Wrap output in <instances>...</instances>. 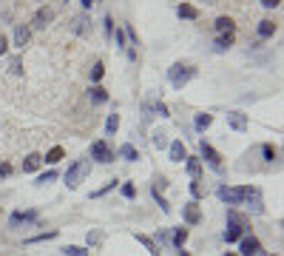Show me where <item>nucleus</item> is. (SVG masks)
Masks as SVG:
<instances>
[{"label":"nucleus","mask_w":284,"mask_h":256,"mask_svg":"<svg viewBox=\"0 0 284 256\" xmlns=\"http://www.w3.org/2000/svg\"><path fill=\"white\" fill-rule=\"evenodd\" d=\"M193 77H196V66L193 63H173L168 69V80L173 88H185Z\"/></svg>","instance_id":"f257e3e1"},{"label":"nucleus","mask_w":284,"mask_h":256,"mask_svg":"<svg viewBox=\"0 0 284 256\" xmlns=\"http://www.w3.org/2000/svg\"><path fill=\"white\" fill-rule=\"evenodd\" d=\"M250 191H253L250 185H242V188H227V185H222V188H219V199H222L225 205H242V202L247 199Z\"/></svg>","instance_id":"f03ea898"},{"label":"nucleus","mask_w":284,"mask_h":256,"mask_svg":"<svg viewBox=\"0 0 284 256\" xmlns=\"http://www.w3.org/2000/svg\"><path fill=\"white\" fill-rule=\"evenodd\" d=\"M88 171H91V163H88V160H77V163H74V165L66 171V185H68V188H77L80 182L88 176Z\"/></svg>","instance_id":"7ed1b4c3"},{"label":"nucleus","mask_w":284,"mask_h":256,"mask_svg":"<svg viewBox=\"0 0 284 256\" xmlns=\"http://www.w3.org/2000/svg\"><path fill=\"white\" fill-rule=\"evenodd\" d=\"M199 151H202V160L213 168L216 174H222V171H225V165H222V154L216 151L213 145H207V142L202 140V142H199Z\"/></svg>","instance_id":"20e7f679"},{"label":"nucleus","mask_w":284,"mask_h":256,"mask_svg":"<svg viewBox=\"0 0 284 256\" xmlns=\"http://www.w3.org/2000/svg\"><path fill=\"white\" fill-rule=\"evenodd\" d=\"M91 160H97V163H102V165L114 163V151L108 148V142L105 140L94 142V145H91Z\"/></svg>","instance_id":"39448f33"},{"label":"nucleus","mask_w":284,"mask_h":256,"mask_svg":"<svg viewBox=\"0 0 284 256\" xmlns=\"http://www.w3.org/2000/svg\"><path fill=\"white\" fill-rule=\"evenodd\" d=\"M32 222H37V211H17V213H11L9 225L20 228V225H32Z\"/></svg>","instance_id":"423d86ee"},{"label":"nucleus","mask_w":284,"mask_h":256,"mask_svg":"<svg viewBox=\"0 0 284 256\" xmlns=\"http://www.w3.org/2000/svg\"><path fill=\"white\" fill-rule=\"evenodd\" d=\"M51 20H54V9H51V6H43V9H37L32 26H34V29H45Z\"/></svg>","instance_id":"0eeeda50"},{"label":"nucleus","mask_w":284,"mask_h":256,"mask_svg":"<svg viewBox=\"0 0 284 256\" xmlns=\"http://www.w3.org/2000/svg\"><path fill=\"white\" fill-rule=\"evenodd\" d=\"M182 216H185V222H188V225H199V219H202L199 202H196V199H193V202H188V205L182 208Z\"/></svg>","instance_id":"6e6552de"},{"label":"nucleus","mask_w":284,"mask_h":256,"mask_svg":"<svg viewBox=\"0 0 284 256\" xmlns=\"http://www.w3.org/2000/svg\"><path fill=\"white\" fill-rule=\"evenodd\" d=\"M239 251H242V256H259L261 242L256 239V236H244V239H242V245H239Z\"/></svg>","instance_id":"1a4fd4ad"},{"label":"nucleus","mask_w":284,"mask_h":256,"mask_svg":"<svg viewBox=\"0 0 284 256\" xmlns=\"http://www.w3.org/2000/svg\"><path fill=\"white\" fill-rule=\"evenodd\" d=\"M247 114H242V111H230L227 114V126L233 128V131H247Z\"/></svg>","instance_id":"9d476101"},{"label":"nucleus","mask_w":284,"mask_h":256,"mask_svg":"<svg viewBox=\"0 0 284 256\" xmlns=\"http://www.w3.org/2000/svg\"><path fill=\"white\" fill-rule=\"evenodd\" d=\"M227 225H236V228H242V231H250V219L247 216H242L236 208L227 211Z\"/></svg>","instance_id":"9b49d317"},{"label":"nucleus","mask_w":284,"mask_h":256,"mask_svg":"<svg viewBox=\"0 0 284 256\" xmlns=\"http://www.w3.org/2000/svg\"><path fill=\"white\" fill-rule=\"evenodd\" d=\"M88 29H91V23H88L85 14H77V17L71 20V32H74V35H88Z\"/></svg>","instance_id":"f8f14e48"},{"label":"nucleus","mask_w":284,"mask_h":256,"mask_svg":"<svg viewBox=\"0 0 284 256\" xmlns=\"http://www.w3.org/2000/svg\"><path fill=\"white\" fill-rule=\"evenodd\" d=\"M170 163H182L185 157H188V151H185V145H182V140H173L170 142Z\"/></svg>","instance_id":"ddd939ff"},{"label":"nucleus","mask_w":284,"mask_h":256,"mask_svg":"<svg viewBox=\"0 0 284 256\" xmlns=\"http://www.w3.org/2000/svg\"><path fill=\"white\" fill-rule=\"evenodd\" d=\"M40 165H43V157H40V154H29V157L23 160V174H32Z\"/></svg>","instance_id":"4468645a"},{"label":"nucleus","mask_w":284,"mask_h":256,"mask_svg":"<svg viewBox=\"0 0 284 256\" xmlns=\"http://www.w3.org/2000/svg\"><path fill=\"white\" fill-rule=\"evenodd\" d=\"M29 40H32V29H29V26H17V29H14V46L23 48Z\"/></svg>","instance_id":"2eb2a0df"},{"label":"nucleus","mask_w":284,"mask_h":256,"mask_svg":"<svg viewBox=\"0 0 284 256\" xmlns=\"http://www.w3.org/2000/svg\"><path fill=\"white\" fill-rule=\"evenodd\" d=\"M176 14H179L182 20H196V17H199V9H196V6H191V3H179Z\"/></svg>","instance_id":"dca6fc26"},{"label":"nucleus","mask_w":284,"mask_h":256,"mask_svg":"<svg viewBox=\"0 0 284 256\" xmlns=\"http://www.w3.org/2000/svg\"><path fill=\"white\" fill-rule=\"evenodd\" d=\"M88 97H91V103H97V105L108 103V91H105L102 85H91V88H88Z\"/></svg>","instance_id":"f3484780"},{"label":"nucleus","mask_w":284,"mask_h":256,"mask_svg":"<svg viewBox=\"0 0 284 256\" xmlns=\"http://www.w3.org/2000/svg\"><path fill=\"white\" fill-rule=\"evenodd\" d=\"M188 160V174L193 176V182H199V174H202V160L199 157H185Z\"/></svg>","instance_id":"a211bd4d"},{"label":"nucleus","mask_w":284,"mask_h":256,"mask_svg":"<svg viewBox=\"0 0 284 256\" xmlns=\"http://www.w3.org/2000/svg\"><path fill=\"white\" fill-rule=\"evenodd\" d=\"M233 40H236V32H225V35L216 37V48H219V51H225V48L233 46Z\"/></svg>","instance_id":"6ab92c4d"},{"label":"nucleus","mask_w":284,"mask_h":256,"mask_svg":"<svg viewBox=\"0 0 284 256\" xmlns=\"http://www.w3.org/2000/svg\"><path fill=\"white\" fill-rule=\"evenodd\" d=\"M120 157H122L125 163H136V160H139V151H136L131 142H125L122 148H120Z\"/></svg>","instance_id":"aec40b11"},{"label":"nucleus","mask_w":284,"mask_h":256,"mask_svg":"<svg viewBox=\"0 0 284 256\" xmlns=\"http://www.w3.org/2000/svg\"><path fill=\"white\" fill-rule=\"evenodd\" d=\"M136 242L139 245H145V251L148 254H154V256H159V245L151 239V236H145V233H136Z\"/></svg>","instance_id":"412c9836"},{"label":"nucleus","mask_w":284,"mask_h":256,"mask_svg":"<svg viewBox=\"0 0 284 256\" xmlns=\"http://www.w3.org/2000/svg\"><path fill=\"white\" fill-rule=\"evenodd\" d=\"M276 29H279V26L273 23V20H261V23H259V37H261V40H267V37L276 35Z\"/></svg>","instance_id":"4be33fe9"},{"label":"nucleus","mask_w":284,"mask_h":256,"mask_svg":"<svg viewBox=\"0 0 284 256\" xmlns=\"http://www.w3.org/2000/svg\"><path fill=\"white\" fill-rule=\"evenodd\" d=\"M213 26H216V32H219V35H225V32H236V23H233L230 17H219Z\"/></svg>","instance_id":"5701e85b"},{"label":"nucleus","mask_w":284,"mask_h":256,"mask_svg":"<svg viewBox=\"0 0 284 256\" xmlns=\"http://www.w3.org/2000/svg\"><path fill=\"white\" fill-rule=\"evenodd\" d=\"M242 233H244L242 228H236V225H227L222 236H225V242H239V239H242Z\"/></svg>","instance_id":"b1692460"},{"label":"nucleus","mask_w":284,"mask_h":256,"mask_svg":"<svg viewBox=\"0 0 284 256\" xmlns=\"http://www.w3.org/2000/svg\"><path fill=\"white\" fill-rule=\"evenodd\" d=\"M63 256H91L85 248H80V245H66L63 248Z\"/></svg>","instance_id":"393cba45"},{"label":"nucleus","mask_w":284,"mask_h":256,"mask_svg":"<svg viewBox=\"0 0 284 256\" xmlns=\"http://www.w3.org/2000/svg\"><path fill=\"white\" fill-rule=\"evenodd\" d=\"M60 160H63V148H60V145H57V148H51V151L45 154V160H43V163L54 165V163H60Z\"/></svg>","instance_id":"a878e982"},{"label":"nucleus","mask_w":284,"mask_h":256,"mask_svg":"<svg viewBox=\"0 0 284 256\" xmlns=\"http://www.w3.org/2000/svg\"><path fill=\"white\" fill-rule=\"evenodd\" d=\"M117 128H120V114H111L105 120V134H117Z\"/></svg>","instance_id":"bb28decb"},{"label":"nucleus","mask_w":284,"mask_h":256,"mask_svg":"<svg viewBox=\"0 0 284 256\" xmlns=\"http://www.w3.org/2000/svg\"><path fill=\"white\" fill-rule=\"evenodd\" d=\"M170 239H173V245H176V248H182V245L188 242V231H185V228H176Z\"/></svg>","instance_id":"cd10ccee"},{"label":"nucleus","mask_w":284,"mask_h":256,"mask_svg":"<svg viewBox=\"0 0 284 256\" xmlns=\"http://www.w3.org/2000/svg\"><path fill=\"white\" fill-rule=\"evenodd\" d=\"M210 123H213V117H210V114H199V117H196V123H193V126H196V131H204V128L210 126Z\"/></svg>","instance_id":"c85d7f7f"},{"label":"nucleus","mask_w":284,"mask_h":256,"mask_svg":"<svg viewBox=\"0 0 284 256\" xmlns=\"http://www.w3.org/2000/svg\"><path fill=\"white\" fill-rule=\"evenodd\" d=\"M54 236H57V231H45V233H37V236H29L26 242L34 245V242H43V239H54Z\"/></svg>","instance_id":"c756f323"},{"label":"nucleus","mask_w":284,"mask_h":256,"mask_svg":"<svg viewBox=\"0 0 284 256\" xmlns=\"http://www.w3.org/2000/svg\"><path fill=\"white\" fill-rule=\"evenodd\" d=\"M102 74H105V66H102L100 60L94 63V69H91V80L97 83V80H102Z\"/></svg>","instance_id":"7c9ffc66"},{"label":"nucleus","mask_w":284,"mask_h":256,"mask_svg":"<svg viewBox=\"0 0 284 256\" xmlns=\"http://www.w3.org/2000/svg\"><path fill=\"white\" fill-rule=\"evenodd\" d=\"M154 199H157V202H159V208L165 211V213H168V211H170V205H168V199L162 197V194H159L157 188H154Z\"/></svg>","instance_id":"2f4dec72"},{"label":"nucleus","mask_w":284,"mask_h":256,"mask_svg":"<svg viewBox=\"0 0 284 256\" xmlns=\"http://www.w3.org/2000/svg\"><path fill=\"white\" fill-rule=\"evenodd\" d=\"M9 71H11V74H23V63H20V57H11Z\"/></svg>","instance_id":"473e14b6"},{"label":"nucleus","mask_w":284,"mask_h":256,"mask_svg":"<svg viewBox=\"0 0 284 256\" xmlns=\"http://www.w3.org/2000/svg\"><path fill=\"white\" fill-rule=\"evenodd\" d=\"M261 154H264V160H267V163L276 160V148H273V145H261Z\"/></svg>","instance_id":"72a5a7b5"},{"label":"nucleus","mask_w":284,"mask_h":256,"mask_svg":"<svg viewBox=\"0 0 284 256\" xmlns=\"http://www.w3.org/2000/svg\"><path fill=\"white\" fill-rule=\"evenodd\" d=\"M122 197L125 199H134L136 197V188L131 185V182H125V185H122Z\"/></svg>","instance_id":"f704fd0d"},{"label":"nucleus","mask_w":284,"mask_h":256,"mask_svg":"<svg viewBox=\"0 0 284 256\" xmlns=\"http://www.w3.org/2000/svg\"><path fill=\"white\" fill-rule=\"evenodd\" d=\"M54 179H57V174H54V171H45V174L40 176V179H37V185H45V182H54Z\"/></svg>","instance_id":"c9c22d12"},{"label":"nucleus","mask_w":284,"mask_h":256,"mask_svg":"<svg viewBox=\"0 0 284 256\" xmlns=\"http://www.w3.org/2000/svg\"><path fill=\"white\" fill-rule=\"evenodd\" d=\"M102 26H105V37H111V35H114V20H111V14H105Z\"/></svg>","instance_id":"e433bc0d"},{"label":"nucleus","mask_w":284,"mask_h":256,"mask_svg":"<svg viewBox=\"0 0 284 256\" xmlns=\"http://www.w3.org/2000/svg\"><path fill=\"white\" fill-rule=\"evenodd\" d=\"M154 111H157L159 117H170V114H168V105L162 103V100H159V103H154Z\"/></svg>","instance_id":"4c0bfd02"},{"label":"nucleus","mask_w":284,"mask_h":256,"mask_svg":"<svg viewBox=\"0 0 284 256\" xmlns=\"http://www.w3.org/2000/svg\"><path fill=\"white\" fill-rule=\"evenodd\" d=\"M114 40H117V48H128V46H125V32H114Z\"/></svg>","instance_id":"58836bf2"},{"label":"nucleus","mask_w":284,"mask_h":256,"mask_svg":"<svg viewBox=\"0 0 284 256\" xmlns=\"http://www.w3.org/2000/svg\"><path fill=\"white\" fill-rule=\"evenodd\" d=\"M102 242V233L100 231H88V245H100Z\"/></svg>","instance_id":"ea45409f"},{"label":"nucleus","mask_w":284,"mask_h":256,"mask_svg":"<svg viewBox=\"0 0 284 256\" xmlns=\"http://www.w3.org/2000/svg\"><path fill=\"white\" fill-rule=\"evenodd\" d=\"M114 185H117V179H111V182H108V185H105V188H100V191H94L91 197H102V194H108V191H111Z\"/></svg>","instance_id":"a19ab883"},{"label":"nucleus","mask_w":284,"mask_h":256,"mask_svg":"<svg viewBox=\"0 0 284 256\" xmlns=\"http://www.w3.org/2000/svg\"><path fill=\"white\" fill-rule=\"evenodd\" d=\"M165 134H154V145H157V148H165Z\"/></svg>","instance_id":"79ce46f5"},{"label":"nucleus","mask_w":284,"mask_h":256,"mask_svg":"<svg viewBox=\"0 0 284 256\" xmlns=\"http://www.w3.org/2000/svg\"><path fill=\"white\" fill-rule=\"evenodd\" d=\"M191 194L199 199V197H202V185H199V182H191Z\"/></svg>","instance_id":"37998d69"},{"label":"nucleus","mask_w":284,"mask_h":256,"mask_svg":"<svg viewBox=\"0 0 284 256\" xmlns=\"http://www.w3.org/2000/svg\"><path fill=\"white\" fill-rule=\"evenodd\" d=\"M11 174V165L9 163H0V176H9Z\"/></svg>","instance_id":"c03bdc74"},{"label":"nucleus","mask_w":284,"mask_h":256,"mask_svg":"<svg viewBox=\"0 0 284 256\" xmlns=\"http://www.w3.org/2000/svg\"><path fill=\"white\" fill-rule=\"evenodd\" d=\"M279 3H282V0H261V6H264V9H276Z\"/></svg>","instance_id":"a18cd8bd"},{"label":"nucleus","mask_w":284,"mask_h":256,"mask_svg":"<svg viewBox=\"0 0 284 256\" xmlns=\"http://www.w3.org/2000/svg\"><path fill=\"white\" fill-rule=\"evenodd\" d=\"M6 51H9V40L0 35V54H6Z\"/></svg>","instance_id":"49530a36"},{"label":"nucleus","mask_w":284,"mask_h":256,"mask_svg":"<svg viewBox=\"0 0 284 256\" xmlns=\"http://www.w3.org/2000/svg\"><path fill=\"white\" fill-rule=\"evenodd\" d=\"M82 6H85V9H91V6H94V0H82Z\"/></svg>","instance_id":"de8ad7c7"},{"label":"nucleus","mask_w":284,"mask_h":256,"mask_svg":"<svg viewBox=\"0 0 284 256\" xmlns=\"http://www.w3.org/2000/svg\"><path fill=\"white\" fill-rule=\"evenodd\" d=\"M179 256H188V254H185V251H182V248H179Z\"/></svg>","instance_id":"09e8293b"},{"label":"nucleus","mask_w":284,"mask_h":256,"mask_svg":"<svg viewBox=\"0 0 284 256\" xmlns=\"http://www.w3.org/2000/svg\"><path fill=\"white\" fill-rule=\"evenodd\" d=\"M225 256H233V254H225Z\"/></svg>","instance_id":"8fccbe9b"}]
</instances>
